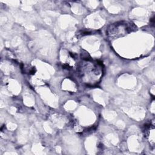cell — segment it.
Masks as SVG:
<instances>
[{
    "mask_svg": "<svg viewBox=\"0 0 155 155\" xmlns=\"http://www.w3.org/2000/svg\"><path fill=\"white\" fill-rule=\"evenodd\" d=\"M134 28V25L131 22L121 21L110 25L107 30V35L112 38H117L125 36Z\"/></svg>",
    "mask_w": 155,
    "mask_h": 155,
    "instance_id": "obj_1",
    "label": "cell"
}]
</instances>
